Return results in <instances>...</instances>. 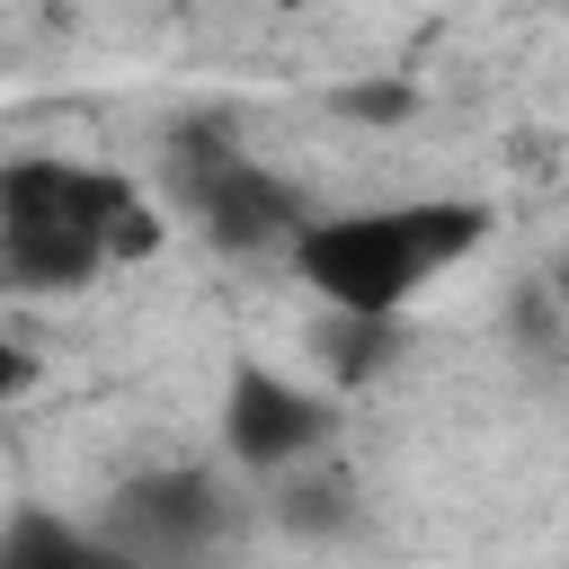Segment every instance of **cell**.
I'll use <instances>...</instances> for the list:
<instances>
[{
    "label": "cell",
    "mask_w": 569,
    "mask_h": 569,
    "mask_svg": "<svg viewBox=\"0 0 569 569\" xmlns=\"http://www.w3.org/2000/svg\"><path fill=\"white\" fill-rule=\"evenodd\" d=\"M480 231H489V213L462 196H427V204H391V213H329V222L293 231V276L338 311H400L427 276L471 258Z\"/></svg>",
    "instance_id": "obj_1"
},
{
    "label": "cell",
    "mask_w": 569,
    "mask_h": 569,
    "mask_svg": "<svg viewBox=\"0 0 569 569\" xmlns=\"http://www.w3.org/2000/svg\"><path fill=\"white\" fill-rule=\"evenodd\" d=\"M169 169H178V196H187V213L204 222L213 249H276V240L302 231V196L276 169H258L231 142V124H178Z\"/></svg>",
    "instance_id": "obj_2"
},
{
    "label": "cell",
    "mask_w": 569,
    "mask_h": 569,
    "mask_svg": "<svg viewBox=\"0 0 569 569\" xmlns=\"http://www.w3.org/2000/svg\"><path fill=\"white\" fill-rule=\"evenodd\" d=\"M320 436H329V400H320V391H302V382L267 373V365H240V373H231V391H222V445H231L249 471H284V462H302Z\"/></svg>",
    "instance_id": "obj_3"
},
{
    "label": "cell",
    "mask_w": 569,
    "mask_h": 569,
    "mask_svg": "<svg viewBox=\"0 0 569 569\" xmlns=\"http://www.w3.org/2000/svg\"><path fill=\"white\" fill-rule=\"evenodd\" d=\"M222 525V489L204 471H142L116 489V516H107V551H142V560H178V551H204Z\"/></svg>",
    "instance_id": "obj_4"
},
{
    "label": "cell",
    "mask_w": 569,
    "mask_h": 569,
    "mask_svg": "<svg viewBox=\"0 0 569 569\" xmlns=\"http://www.w3.org/2000/svg\"><path fill=\"white\" fill-rule=\"evenodd\" d=\"M311 356H320V373L329 382H373L391 356H400V311H320V329H311Z\"/></svg>",
    "instance_id": "obj_5"
},
{
    "label": "cell",
    "mask_w": 569,
    "mask_h": 569,
    "mask_svg": "<svg viewBox=\"0 0 569 569\" xmlns=\"http://www.w3.org/2000/svg\"><path fill=\"white\" fill-rule=\"evenodd\" d=\"M98 240H107V267H133V258H151L160 249V213L124 187L116 204H107V222H98Z\"/></svg>",
    "instance_id": "obj_6"
},
{
    "label": "cell",
    "mask_w": 569,
    "mask_h": 569,
    "mask_svg": "<svg viewBox=\"0 0 569 569\" xmlns=\"http://www.w3.org/2000/svg\"><path fill=\"white\" fill-rule=\"evenodd\" d=\"M89 551H107V542H89V533H71L53 516H18L0 533V560H89Z\"/></svg>",
    "instance_id": "obj_7"
},
{
    "label": "cell",
    "mask_w": 569,
    "mask_h": 569,
    "mask_svg": "<svg viewBox=\"0 0 569 569\" xmlns=\"http://www.w3.org/2000/svg\"><path fill=\"white\" fill-rule=\"evenodd\" d=\"M409 107H418V98H409L400 80H365V89H347V98H338V116H356V124H400Z\"/></svg>",
    "instance_id": "obj_8"
},
{
    "label": "cell",
    "mask_w": 569,
    "mask_h": 569,
    "mask_svg": "<svg viewBox=\"0 0 569 569\" xmlns=\"http://www.w3.org/2000/svg\"><path fill=\"white\" fill-rule=\"evenodd\" d=\"M27 382H36V356H27L18 338H0V409H9V400H18Z\"/></svg>",
    "instance_id": "obj_9"
}]
</instances>
